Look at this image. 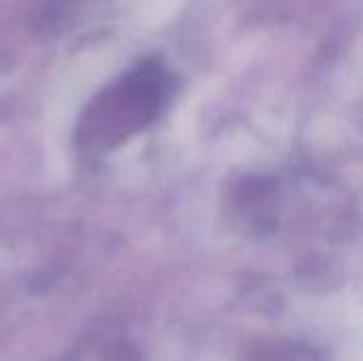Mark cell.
<instances>
[{"mask_svg": "<svg viewBox=\"0 0 363 361\" xmlns=\"http://www.w3.org/2000/svg\"><path fill=\"white\" fill-rule=\"evenodd\" d=\"M172 94V77L157 57L138 62L100 91L83 111L74 143L85 153H104L153 123Z\"/></svg>", "mask_w": 363, "mask_h": 361, "instance_id": "6da1fadb", "label": "cell"}]
</instances>
